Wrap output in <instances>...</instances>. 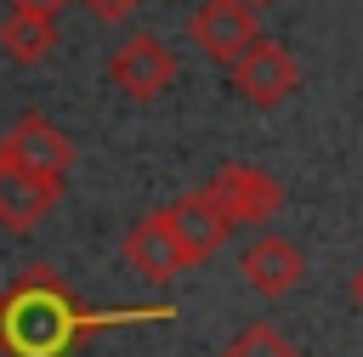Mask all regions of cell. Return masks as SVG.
Masks as SVG:
<instances>
[{
	"instance_id": "8992f818",
	"label": "cell",
	"mask_w": 363,
	"mask_h": 357,
	"mask_svg": "<svg viewBox=\"0 0 363 357\" xmlns=\"http://www.w3.org/2000/svg\"><path fill=\"white\" fill-rule=\"evenodd\" d=\"M187 34H193V45H199L210 62L227 68V62L261 34V11H255L250 0H204V6L193 11Z\"/></svg>"
},
{
	"instance_id": "6da1fadb",
	"label": "cell",
	"mask_w": 363,
	"mask_h": 357,
	"mask_svg": "<svg viewBox=\"0 0 363 357\" xmlns=\"http://www.w3.org/2000/svg\"><path fill=\"white\" fill-rule=\"evenodd\" d=\"M176 317V306H119V312H91L57 266H23L0 289V351L6 357H74L85 340L102 329L125 323H159Z\"/></svg>"
},
{
	"instance_id": "5b68a950",
	"label": "cell",
	"mask_w": 363,
	"mask_h": 357,
	"mask_svg": "<svg viewBox=\"0 0 363 357\" xmlns=\"http://www.w3.org/2000/svg\"><path fill=\"white\" fill-rule=\"evenodd\" d=\"M0 170H28V176H68L74 170V142L51 125V119H40V113H28V119H17L6 136H0Z\"/></svg>"
},
{
	"instance_id": "7a4b0ae2",
	"label": "cell",
	"mask_w": 363,
	"mask_h": 357,
	"mask_svg": "<svg viewBox=\"0 0 363 357\" xmlns=\"http://www.w3.org/2000/svg\"><path fill=\"white\" fill-rule=\"evenodd\" d=\"M227 74H233V85L244 91V102H255V108H284V102L295 96V85H301L295 57H289L278 40H267V34H255V40L227 62Z\"/></svg>"
},
{
	"instance_id": "9c48e42d",
	"label": "cell",
	"mask_w": 363,
	"mask_h": 357,
	"mask_svg": "<svg viewBox=\"0 0 363 357\" xmlns=\"http://www.w3.org/2000/svg\"><path fill=\"white\" fill-rule=\"evenodd\" d=\"M119 255H125V266H130L136 278H147V283H170L176 272H187V255H182V244H176V232H170V221H164L159 210H147V215L119 238Z\"/></svg>"
},
{
	"instance_id": "30bf717a",
	"label": "cell",
	"mask_w": 363,
	"mask_h": 357,
	"mask_svg": "<svg viewBox=\"0 0 363 357\" xmlns=\"http://www.w3.org/2000/svg\"><path fill=\"white\" fill-rule=\"evenodd\" d=\"M57 204H62V176L0 170V227H11V232H34Z\"/></svg>"
},
{
	"instance_id": "ba28073f",
	"label": "cell",
	"mask_w": 363,
	"mask_h": 357,
	"mask_svg": "<svg viewBox=\"0 0 363 357\" xmlns=\"http://www.w3.org/2000/svg\"><path fill=\"white\" fill-rule=\"evenodd\" d=\"M238 272H244V283H250L261 300H284V295L301 289V278H306V255H301L284 232H261V238L244 249Z\"/></svg>"
},
{
	"instance_id": "9a60e30c",
	"label": "cell",
	"mask_w": 363,
	"mask_h": 357,
	"mask_svg": "<svg viewBox=\"0 0 363 357\" xmlns=\"http://www.w3.org/2000/svg\"><path fill=\"white\" fill-rule=\"evenodd\" d=\"M346 295H352V306H357V312H363V266H357V272H352V283H346Z\"/></svg>"
},
{
	"instance_id": "3957f363",
	"label": "cell",
	"mask_w": 363,
	"mask_h": 357,
	"mask_svg": "<svg viewBox=\"0 0 363 357\" xmlns=\"http://www.w3.org/2000/svg\"><path fill=\"white\" fill-rule=\"evenodd\" d=\"M204 193H210V204L227 215V227H261V221H272L278 204H284V187H278L261 164H221V170L204 181Z\"/></svg>"
},
{
	"instance_id": "2e32d148",
	"label": "cell",
	"mask_w": 363,
	"mask_h": 357,
	"mask_svg": "<svg viewBox=\"0 0 363 357\" xmlns=\"http://www.w3.org/2000/svg\"><path fill=\"white\" fill-rule=\"evenodd\" d=\"M250 6H255V11H261V6H267V0H250Z\"/></svg>"
},
{
	"instance_id": "7c38bea8",
	"label": "cell",
	"mask_w": 363,
	"mask_h": 357,
	"mask_svg": "<svg viewBox=\"0 0 363 357\" xmlns=\"http://www.w3.org/2000/svg\"><path fill=\"white\" fill-rule=\"evenodd\" d=\"M221 357H301V351H295V346H289L272 323H250V329H244V334H238Z\"/></svg>"
},
{
	"instance_id": "5bb4252c",
	"label": "cell",
	"mask_w": 363,
	"mask_h": 357,
	"mask_svg": "<svg viewBox=\"0 0 363 357\" xmlns=\"http://www.w3.org/2000/svg\"><path fill=\"white\" fill-rule=\"evenodd\" d=\"M74 0H11V11H28V17H62Z\"/></svg>"
},
{
	"instance_id": "52a82bcc",
	"label": "cell",
	"mask_w": 363,
	"mask_h": 357,
	"mask_svg": "<svg viewBox=\"0 0 363 357\" xmlns=\"http://www.w3.org/2000/svg\"><path fill=\"white\" fill-rule=\"evenodd\" d=\"M159 215L170 221V232H176V244H182V255H187V266H199V261H210L221 244H227V215L210 204V193L204 187H193V193H182V198H170V204H159Z\"/></svg>"
},
{
	"instance_id": "8fae6325",
	"label": "cell",
	"mask_w": 363,
	"mask_h": 357,
	"mask_svg": "<svg viewBox=\"0 0 363 357\" xmlns=\"http://www.w3.org/2000/svg\"><path fill=\"white\" fill-rule=\"evenodd\" d=\"M0 51H6L11 62H23V68L45 62V57L57 51V17H28V11H11V17L0 23Z\"/></svg>"
},
{
	"instance_id": "277c9868",
	"label": "cell",
	"mask_w": 363,
	"mask_h": 357,
	"mask_svg": "<svg viewBox=\"0 0 363 357\" xmlns=\"http://www.w3.org/2000/svg\"><path fill=\"white\" fill-rule=\"evenodd\" d=\"M108 79H113V91H125L130 102H153V96L170 91V79H176V57H170V45H164L159 34H130V40L113 45V57H108Z\"/></svg>"
},
{
	"instance_id": "4fadbf2b",
	"label": "cell",
	"mask_w": 363,
	"mask_h": 357,
	"mask_svg": "<svg viewBox=\"0 0 363 357\" xmlns=\"http://www.w3.org/2000/svg\"><path fill=\"white\" fill-rule=\"evenodd\" d=\"M79 6L91 11V23H108V28H113V23L136 17V6H142V0H79Z\"/></svg>"
}]
</instances>
